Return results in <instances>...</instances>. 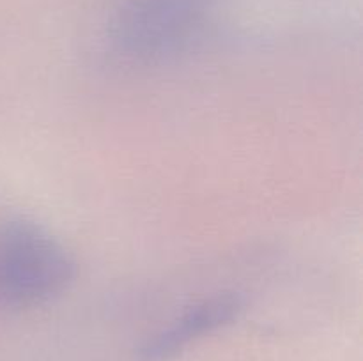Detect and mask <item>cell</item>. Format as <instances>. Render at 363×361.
Instances as JSON below:
<instances>
[{
    "label": "cell",
    "mask_w": 363,
    "mask_h": 361,
    "mask_svg": "<svg viewBox=\"0 0 363 361\" xmlns=\"http://www.w3.org/2000/svg\"><path fill=\"white\" fill-rule=\"evenodd\" d=\"M216 0H121L108 25L112 50L133 66H162L197 48Z\"/></svg>",
    "instance_id": "6da1fadb"
},
{
    "label": "cell",
    "mask_w": 363,
    "mask_h": 361,
    "mask_svg": "<svg viewBox=\"0 0 363 361\" xmlns=\"http://www.w3.org/2000/svg\"><path fill=\"white\" fill-rule=\"evenodd\" d=\"M77 262L45 227L25 218L0 227V308L32 310L69 289Z\"/></svg>",
    "instance_id": "7a4b0ae2"
},
{
    "label": "cell",
    "mask_w": 363,
    "mask_h": 361,
    "mask_svg": "<svg viewBox=\"0 0 363 361\" xmlns=\"http://www.w3.org/2000/svg\"><path fill=\"white\" fill-rule=\"evenodd\" d=\"M245 308L247 297L236 290H223L204 297L145 340L138 349V361L174 360L194 342L238 321Z\"/></svg>",
    "instance_id": "3957f363"
}]
</instances>
